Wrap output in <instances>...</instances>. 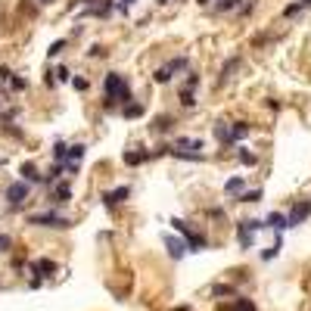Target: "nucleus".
<instances>
[{"label":"nucleus","instance_id":"f257e3e1","mask_svg":"<svg viewBox=\"0 0 311 311\" xmlns=\"http://www.w3.org/2000/svg\"><path fill=\"white\" fill-rule=\"evenodd\" d=\"M103 90H106V103L112 106L115 100H131V94H128V84H125V78L118 75V72H109L106 75V81H103Z\"/></svg>","mask_w":311,"mask_h":311},{"label":"nucleus","instance_id":"cd10ccee","mask_svg":"<svg viewBox=\"0 0 311 311\" xmlns=\"http://www.w3.org/2000/svg\"><path fill=\"white\" fill-rule=\"evenodd\" d=\"M66 150H69V146H66V143H63V140H59V143H56V146H53V156H56V159H59V162H63V159H66Z\"/></svg>","mask_w":311,"mask_h":311},{"label":"nucleus","instance_id":"393cba45","mask_svg":"<svg viewBox=\"0 0 311 311\" xmlns=\"http://www.w3.org/2000/svg\"><path fill=\"white\" fill-rule=\"evenodd\" d=\"M180 103H184V106H193L196 100H193V90L190 87H184V90H180Z\"/></svg>","mask_w":311,"mask_h":311},{"label":"nucleus","instance_id":"b1692460","mask_svg":"<svg viewBox=\"0 0 311 311\" xmlns=\"http://www.w3.org/2000/svg\"><path fill=\"white\" fill-rule=\"evenodd\" d=\"M63 50H66V41H56V44H50V50H47V56H59Z\"/></svg>","mask_w":311,"mask_h":311},{"label":"nucleus","instance_id":"423d86ee","mask_svg":"<svg viewBox=\"0 0 311 311\" xmlns=\"http://www.w3.org/2000/svg\"><path fill=\"white\" fill-rule=\"evenodd\" d=\"M128 196H131V190H128V187H115L112 193H106V196H103V206H106V209H112V206L125 203Z\"/></svg>","mask_w":311,"mask_h":311},{"label":"nucleus","instance_id":"6e6552de","mask_svg":"<svg viewBox=\"0 0 311 311\" xmlns=\"http://www.w3.org/2000/svg\"><path fill=\"white\" fill-rule=\"evenodd\" d=\"M174 146L177 150H187V153H203V140H193V137H177Z\"/></svg>","mask_w":311,"mask_h":311},{"label":"nucleus","instance_id":"c756f323","mask_svg":"<svg viewBox=\"0 0 311 311\" xmlns=\"http://www.w3.org/2000/svg\"><path fill=\"white\" fill-rule=\"evenodd\" d=\"M156 81H159V84H168V81H171V75L165 72V66H162V69L156 72Z\"/></svg>","mask_w":311,"mask_h":311},{"label":"nucleus","instance_id":"dca6fc26","mask_svg":"<svg viewBox=\"0 0 311 311\" xmlns=\"http://www.w3.org/2000/svg\"><path fill=\"white\" fill-rule=\"evenodd\" d=\"M243 184H246L243 177H230L227 184H224V193H240V190H243Z\"/></svg>","mask_w":311,"mask_h":311},{"label":"nucleus","instance_id":"0eeeda50","mask_svg":"<svg viewBox=\"0 0 311 311\" xmlns=\"http://www.w3.org/2000/svg\"><path fill=\"white\" fill-rule=\"evenodd\" d=\"M53 268H56V265H53L50 259H41V262H34V265H31V271H34V274H38V277H34V280H38V283H41L44 277H50V274H53Z\"/></svg>","mask_w":311,"mask_h":311},{"label":"nucleus","instance_id":"a878e982","mask_svg":"<svg viewBox=\"0 0 311 311\" xmlns=\"http://www.w3.org/2000/svg\"><path fill=\"white\" fill-rule=\"evenodd\" d=\"M236 156H240V162H243V165H255V162H259V159H255L252 153H246V150H240Z\"/></svg>","mask_w":311,"mask_h":311},{"label":"nucleus","instance_id":"79ce46f5","mask_svg":"<svg viewBox=\"0 0 311 311\" xmlns=\"http://www.w3.org/2000/svg\"><path fill=\"white\" fill-rule=\"evenodd\" d=\"M302 4H311V0H302Z\"/></svg>","mask_w":311,"mask_h":311},{"label":"nucleus","instance_id":"a19ab883","mask_svg":"<svg viewBox=\"0 0 311 311\" xmlns=\"http://www.w3.org/2000/svg\"><path fill=\"white\" fill-rule=\"evenodd\" d=\"M159 4H168V0H159Z\"/></svg>","mask_w":311,"mask_h":311},{"label":"nucleus","instance_id":"72a5a7b5","mask_svg":"<svg viewBox=\"0 0 311 311\" xmlns=\"http://www.w3.org/2000/svg\"><path fill=\"white\" fill-rule=\"evenodd\" d=\"M236 7V0H221V4H218V10H233Z\"/></svg>","mask_w":311,"mask_h":311},{"label":"nucleus","instance_id":"58836bf2","mask_svg":"<svg viewBox=\"0 0 311 311\" xmlns=\"http://www.w3.org/2000/svg\"><path fill=\"white\" fill-rule=\"evenodd\" d=\"M10 243H13L10 236H0V249H10Z\"/></svg>","mask_w":311,"mask_h":311},{"label":"nucleus","instance_id":"473e14b6","mask_svg":"<svg viewBox=\"0 0 311 311\" xmlns=\"http://www.w3.org/2000/svg\"><path fill=\"white\" fill-rule=\"evenodd\" d=\"M196 84H199V75H196V72H190V78H187V87H190V90H193V87H196Z\"/></svg>","mask_w":311,"mask_h":311},{"label":"nucleus","instance_id":"7c9ffc66","mask_svg":"<svg viewBox=\"0 0 311 311\" xmlns=\"http://www.w3.org/2000/svg\"><path fill=\"white\" fill-rule=\"evenodd\" d=\"M53 75H59V81H69V69H66V66H59L56 72H53Z\"/></svg>","mask_w":311,"mask_h":311},{"label":"nucleus","instance_id":"f3484780","mask_svg":"<svg viewBox=\"0 0 311 311\" xmlns=\"http://www.w3.org/2000/svg\"><path fill=\"white\" fill-rule=\"evenodd\" d=\"M150 159V153H125V162L128 165H140V162Z\"/></svg>","mask_w":311,"mask_h":311},{"label":"nucleus","instance_id":"9b49d317","mask_svg":"<svg viewBox=\"0 0 311 311\" xmlns=\"http://www.w3.org/2000/svg\"><path fill=\"white\" fill-rule=\"evenodd\" d=\"M165 246H168V252L174 255V259H180V255L187 252V243L184 240H174V236H165Z\"/></svg>","mask_w":311,"mask_h":311},{"label":"nucleus","instance_id":"ea45409f","mask_svg":"<svg viewBox=\"0 0 311 311\" xmlns=\"http://www.w3.org/2000/svg\"><path fill=\"white\" fill-rule=\"evenodd\" d=\"M75 4H87V0H75Z\"/></svg>","mask_w":311,"mask_h":311},{"label":"nucleus","instance_id":"f03ea898","mask_svg":"<svg viewBox=\"0 0 311 311\" xmlns=\"http://www.w3.org/2000/svg\"><path fill=\"white\" fill-rule=\"evenodd\" d=\"M171 227L174 230H180L184 233V243H187V252H203V249H209V240L203 233H193L190 227H187V221H180V218H171Z\"/></svg>","mask_w":311,"mask_h":311},{"label":"nucleus","instance_id":"7ed1b4c3","mask_svg":"<svg viewBox=\"0 0 311 311\" xmlns=\"http://www.w3.org/2000/svg\"><path fill=\"white\" fill-rule=\"evenodd\" d=\"M28 224H38V227H72L69 218L56 215V212H41V215H31Z\"/></svg>","mask_w":311,"mask_h":311},{"label":"nucleus","instance_id":"4c0bfd02","mask_svg":"<svg viewBox=\"0 0 311 311\" xmlns=\"http://www.w3.org/2000/svg\"><path fill=\"white\" fill-rule=\"evenodd\" d=\"M72 84H75L78 90H84V87H87V81H84V78H72Z\"/></svg>","mask_w":311,"mask_h":311},{"label":"nucleus","instance_id":"6ab92c4d","mask_svg":"<svg viewBox=\"0 0 311 311\" xmlns=\"http://www.w3.org/2000/svg\"><path fill=\"white\" fill-rule=\"evenodd\" d=\"M174 159H187V162H199L203 159V153H187V150H171Z\"/></svg>","mask_w":311,"mask_h":311},{"label":"nucleus","instance_id":"bb28decb","mask_svg":"<svg viewBox=\"0 0 311 311\" xmlns=\"http://www.w3.org/2000/svg\"><path fill=\"white\" fill-rule=\"evenodd\" d=\"M236 311H255V305L249 302V299H236V305H233Z\"/></svg>","mask_w":311,"mask_h":311},{"label":"nucleus","instance_id":"c9c22d12","mask_svg":"<svg viewBox=\"0 0 311 311\" xmlns=\"http://www.w3.org/2000/svg\"><path fill=\"white\" fill-rule=\"evenodd\" d=\"M90 56H106V50L97 44V47H90Z\"/></svg>","mask_w":311,"mask_h":311},{"label":"nucleus","instance_id":"9d476101","mask_svg":"<svg viewBox=\"0 0 311 311\" xmlns=\"http://www.w3.org/2000/svg\"><path fill=\"white\" fill-rule=\"evenodd\" d=\"M227 128H230V131H227L230 143H233V140H243V137L249 134V125H246V121H233V125H227Z\"/></svg>","mask_w":311,"mask_h":311},{"label":"nucleus","instance_id":"1a4fd4ad","mask_svg":"<svg viewBox=\"0 0 311 311\" xmlns=\"http://www.w3.org/2000/svg\"><path fill=\"white\" fill-rule=\"evenodd\" d=\"M265 227H274V230H286V215H280V212H271L265 221H262Z\"/></svg>","mask_w":311,"mask_h":311},{"label":"nucleus","instance_id":"4be33fe9","mask_svg":"<svg viewBox=\"0 0 311 311\" xmlns=\"http://www.w3.org/2000/svg\"><path fill=\"white\" fill-rule=\"evenodd\" d=\"M236 63H240V59H236V56H230V59H227V66L221 69V81H227V78H230V72L236 69Z\"/></svg>","mask_w":311,"mask_h":311},{"label":"nucleus","instance_id":"c85d7f7f","mask_svg":"<svg viewBox=\"0 0 311 311\" xmlns=\"http://www.w3.org/2000/svg\"><path fill=\"white\" fill-rule=\"evenodd\" d=\"M277 252H280V240H277V243H274L271 249H265V252H262V259L268 262V259H274V255H277Z\"/></svg>","mask_w":311,"mask_h":311},{"label":"nucleus","instance_id":"20e7f679","mask_svg":"<svg viewBox=\"0 0 311 311\" xmlns=\"http://www.w3.org/2000/svg\"><path fill=\"white\" fill-rule=\"evenodd\" d=\"M7 199H10V206H22L25 199H28V184H25V180L10 184V187H7Z\"/></svg>","mask_w":311,"mask_h":311},{"label":"nucleus","instance_id":"ddd939ff","mask_svg":"<svg viewBox=\"0 0 311 311\" xmlns=\"http://www.w3.org/2000/svg\"><path fill=\"white\" fill-rule=\"evenodd\" d=\"M236 233H240V246H243V249H252V236H255V233H249V230L243 227V221L236 224Z\"/></svg>","mask_w":311,"mask_h":311},{"label":"nucleus","instance_id":"5701e85b","mask_svg":"<svg viewBox=\"0 0 311 311\" xmlns=\"http://www.w3.org/2000/svg\"><path fill=\"white\" fill-rule=\"evenodd\" d=\"M72 196V190H69V184H59L56 187V203H66V199Z\"/></svg>","mask_w":311,"mask_h":311},{"label":"nucleus","instance_id":"f8f14e48","mask_svg":"<svg viewBox=\"0 0 311 311\" xmlns=\"http://www.w3.org/2000/svg\"><path fill=\"white\" fill-rule=\"evenodd\" d=\"M19 171H22V180H25V184H28V180H41V174H38V168H34V165H31V162H25V165H22Z\"/></svg>","mask_w":311,"mask_h":311},{"label":"nucleus","instance_id":"e433bc0d","mask_svg":"<svg viewBox=\"0 0 311 311\" xmlns=\"http://www.w3.org/2000/svg\"><path fill=\"white\" fill-rule=\"evenodd\" d=\"M131 4H134V0H118V4H115V7H118L121 13H128V7H131Z\"/></svg>","mask_w":311,"mask_h":311},{"label":"nucleus","instance_id":"4468645a","mask_svg":"<svg viewBox=\"0 0 311 311\" xmlns=\"http://www.w3.org/2000/svg\"><path fill=\"white\" fill-rule=\"evenodd\" d=\"M66 156H69V159H72V162H75V165H78V159L84 156V143H72L69 150H66Z\"/></svg>","mask_w":311,"mask_h":311},{"label":"nucleus","instance_id":"aec40b11","mask_svg":"<svg viewBox=\"0 0 311 311\" xmlns=\"http://www.w3.org/2000/svg\"><path fill=\"white\" fill-rule=\"evenodd\" d=\"M125 115H128V118L143 115V106H140V103H128V106H125Z\"/></svg>","mask_w":311,"mask_h":311},{"label":"nucleus","instance_id":"2eb2a0df","mask_svg":"<svg viewBox=\"0 0 311 311\" xmlns=\"http://www.w3.org/2000/svg\"><path fill=\"white\" fill-rule=\"evenodd\" d=\"M180 69H187V56H177V59H171V63L165 66L168 75H174V72H180Z\"/></svg>","mask_w":311,"mask_h":311},{"label":"nucleus","instance_id":"39448f33","mask_svg":"<svg viewBox=\"0 0 311 311\" xmlns=\"http://www.w3.org/2000/svg\"><path fill=\"white\" fill-rule=\"evenodd\" d=\"M308 215H311V203H299V206H292V212L286 215V227H299Z\"/></svg>","mask_w":311,"mask_h":311},{"label":"nucleus","instance_id":"f704fd0d","mask_svg":"<svg viewBox=\"0 0 311 311\" xmlns=\"http://www.w3.org/2000/svg\"><path fill=\"white\" fill-rule=\"evenodd\" d=\"M299 10H302V4H289V7H286V16H296Z\"/></svg>","mask_w":311,"mask_h":311},{"label":"nucleus","instance_id":"412c9836","mask_svg":"<svg viewBox=\"0 0 311 311\" xmlns=\"http://www.w3.org/2000/svg\"><path fill=\"white\" fill-rule=\"evenodd\" d=\"M259 199H262V190H246L240 196V203H259Z\"/></svg>","mask_w":311,"mask_h":311},{"label":"nucleus","instance_id":"a211bd4d","mask_svg":"<svg viewBox=\"0 0 311 311\" xmlns=\"http://www.w3.org/2000/svg\"><path fill=\"white\" fill-rule=\"evenodd\" d=\"M227 131H230V128H227L224 121H218V125H215V137H218V140H221V143H230V137H227Z\"/></svg>","mask_w":311,"mask_h":311},{"label":"nucleus","instance_id":"2f4dec72","mask_svg":"<svg viewBox=\"0 0 311 311\" xmlns=\"http://www.w3.org/2000/svg\"><path fill=\"white\" fill-rule=\"evenodd\" d=\"M10 81H13V87H16V90H25V87H28V84H25V78H10Z\"/></svg>","mask_w":311,"mask_h":311}]
</instances>
